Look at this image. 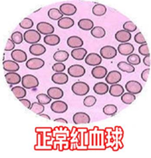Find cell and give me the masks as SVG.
Listing matches in <instances>:
<instances>
[{
  "label": "cell",
  "mask_w": 151,
  "mask_h": 158,
  "mask_svg": "<svg viewBox=\"0 0 151 158\" xmlns=\"http://www.w3.org/2000/svg\"><path fill=\"white\" fill-rule=\"evenodd\" d=\"M22 86L26 89H34L36 88L39 85V81L36 77L33 75H26L24 76L22 79Z\"/></svg>",
  "instance_id": "cell-1"
},
{
  "label": "cell",
  "mask_w": 151,
  "mask_h": 158,
  "mask_svg": "<svg viewBox=\"0 0 151 158\" xmlns=\"http://www.w3.org/2000/svg\"><path fill=\"white\" fill-rule=\"evenodd\" d=\"M72 91L76 95H85L90 91V86L85 82H76L72 85Z\"/></svg>",
  "instance_id": "cell-2"
},
{
  "label": "cell",
  "mask_w": 151,
  "mask_h": 158,
  "mask_svg": "<svg viewBox=\"0 0 151 158\" xmlns=\"http://www.w3.org/2000/svg\"><path fill=\"white\" fill-rule=\"evenodd\" d=\"M23 35H24V40L30 45L37 44L41 40V34H39L37 30H34V29L26 30Z\"/></svg>",
  "instance_id": "cell-3"
},
{
  "label": "cell",
  "mask_w": 151,
  "mask_h": 158,
  "mask_svg": "<svg viewBox=\"0 0 151 158\" xmlns=\"http://www.w3.org/2000/svg\"><path fill=\"white\" fill-rule=\"evenodd\" d=\"M100 54H101L100 56H101V58L112 59L117 56L118 51L116 50V48L111 46H105L100 50Z\"/></svg>",
  "instance_id": "cell-4"
},
{
  "label": "cell",
  "mask_w": 151,
  "mask_h": 158,
  "mask_svg": "<svg viewBox=\"0 0 151 158\" xmlns=\"http://www.w3.org/2000/svg\"><path fill=\"white\" fill-rule=\"evenodd\" d=\"M126 89L129 93L133 94V95H137L142 91V85L139 82L134 81V80H130L126 84Z\"/></svg>",
  "instance_id": "cell-5"
},
{
  "label": "cell",
  "mask_w": 151,
  "mask_h": 158,
  "mask_svg": "<svg viewBox=\"0 0 151 158\" xmlns=\"http://www.w3.org/2000/svg\"><path fill=\"white\" fill-rule=\"evenodd\" d=\"M85 68L81 64H73L68 68V74L73 77H81L85 75Z\"/></svg>",
  "instance_id": "cell-6"
},
{
  "label": "cell",
  "mask_w": 151,
  "mask_h": 158,
  "mask_svg": "<svg viewBox=\"0 0 151 158\" xmlns=\"http://www.w3.org/2000/svg\"><path fill=\"white\" fill-rule=\"evenodd\" d=\"M36 30L39 32V34L48 35H52L54 32V28L51 24L47 22H40L36 26Z\"/></svg>",
  "instance_id": "cell-7"
},
{
  "label": "cell",
  "mask_w": 151,
  "mask_h": 158,
  "mask_svg": "<svg viewBox=\"0 0 151 158\" xmlns=\"http://www.w3.org/2000/svg\"><path fill=\"white\" fill-rule=\"evenodd\" d=\"M45 64L46 63L43 59L38 58V57H34V58L27 60L26 63V65L30 70H38V69L42 68L45 65Z\"/></svg>",
  "instance_id": "cell-8"
},
{
  "label": "cell",
  "mask_w": 151,
  "mask_h": 158,
  "mask_svg": "<svg viewBox=\"0 0 151 158\" xmlns=\"http://www.w3.org/2000/svg\"><path fill=\"white\" fill-rule=\"evenodd\" d=\"M60 12L62 13V16H74L77 11V8L74 5L70 4V3H65L61 5L60 8H59Z\"/></svg>",
  "instance_id": "cell-9"
},
{
  "label": "cell",
  "mask_w": 151,
  "mask_h": 158,
  "mask_svg": "<svg viewBox=\"0 0 151 158\" xmlns=\"http://www.w3.org/2000/svg\"><path fill=\"white\" fill-rule=\"evenodd\" d=\"M74 123L76 125H82V124H89L91 121V118L88 114L83 112H78L73 117Z\"/></svg>",
  "instance_id": "cell-10"
},
{
  "label": "cell",
  "mask_w": 151,
  "mask_h": 158,
  "mask_svg": "<svg viewBox=\"0 0 151 158\" xmlns=\"http://www.w3.org/2000/svg\"><path fill=\"white\" fill-rule=\"evenodd\" d=\"M11 57L13 61L16 63H23L27 60V55L24 50L21 49H15L11 53Z\"/></svg>",
  "instance_id": "cell-11"
},
{
  "label": "cell",
  "mask_w": 151,
  "mask_h": 158,
  "mask_svg": "<svg viewBox=\"0 0 151 158\" xmlns=\"http://www.w3.org/2000/svg\"><path fill=\"white\" fill-rule=\"evenodd\" d=\"M85 63L91 66H97L99 64H101L102 58L100 55L96 54V53H91L89 55H87V56H85Z\"/></svg>",
  "instance_id": "cell-12"
},
{
  "label": "cell",
  "mask_w": 151,
  "mask_h": 158,
  "mask_svg": "<svg viewBox=\"0 0 151 158\" xmlns=\"http://www.w3.org/2000/svg\"><path fill=\"white\" fill-rule=\"evenodd\" d=\"M51 110L57 114H62L68 110V105L63 101H54L51 104Z\"/></svg>",
  "instance_id": "cell-13"
},
{
  "label": "cell",
  "mask_w": 151,
  "mask_h": 158,
  "mask_svg": "<svg viewBox=\"0 0 151 158\" xmlns=\"http://www.w3.org/2000/svg\"><path fill=\"white\" fill-rule=\"evenodd\" d=\"M121 74L118 71H110L107 74L105 77L106 82L109 85H114V84H118L121 80Z\"/></svg>",
  "instance_id": "cell-14"
},
{
  "label": "cell",
  "mask_w": 151,
  "mask_h": 158,
  "mask_svg": "<svg viewBox=\"0 0 151 158\" xmlns=\"http://www.w3.org/2000/svg\"><path fill=\"white\" fill-rule=\"evenodd\" d=\"M108 74L107 68L102 65H97L94 66V68L91 70V76L95 79H102L105 77Z\"/></svg>",
  "instance_id": "cell-15"
},
{
  "label": "cell",
  "mask_w": 151,
  "mask_h": 158,
  "mask_svg": "<svg viewBox=\"0 0 151 158\" xmlns=\"http://www.w3.org/2000/svg\"><path fill=\"white\" fill-rule=\"evenodd\" d=\"M117 51L120 54H121L122 56H129V55L133 54L134 47L130 43H123V44H120L119 45Z\"/></svg>",
  "instance_id": "cell-16"
},
{
  "label": "cell",
  "mask_w": 151,
  "mask_h": 158,
  "mask_svg": "<svg viewBox=\"0 0 151 158\" xmlns=\"http://www.w3.org/2000/svg\"><path fill=\"white\" fill-rule=\"evenodd\" d=\"M47 95L51 98V99H54V100H59L62 96H63V91L61 89L60 87H50L47 90Z\"/></svg>",
  "instance_id": "cell-17"
},
{
  "label": "cell",
  "mask_w": 151,
  "mask_h": 158,
  "mask_svg": "<svg viewBox=\"0 0 151 158\" xmlns=\"http://www.w3.org/2000/svg\"><path fill=\"white\" fill-rule=\"evenodd\" d=\"M115 38L118 42H120L121 44L128 43L131 39V35H130V33L122 29V30H120L115 34Z\"/></svg>",
  "instance_id": "cell-18"
},
{
  "label": "cell",
  "mask_w": 151,
  "mask_h": 158,
  "mask_svg": "<svg viewBox=\"0 0 151 158\" xmlns=\"http://www.w3.org/2000/svg\"><path fill=\"white\" fill-rule=\"evenodd\" d=\"M6 80L7 82V84L13 85H17L21 82V77L19 74L15 73V72H8L5 75Z\"/></svg>",
  "instance_id": "cell-19"
},
{
  "label": "cell",
  "mask_w": 151,
  "mask_h": 158,
  "mask_svg": "<svg viewBox=\"0 0 151 158\" xmlns=\"http://www.w3.org/2000/svg\"><path fill=\"white\" fill-rule=\"evenodd\" d=\"M67 45H68V47L75 49V48H81L83 46V41L79 36L72 35L67 39Z\"/></svg>",
  "instance_id": "cell-20"
},
{
  "label": "cell",
  "mask_w": 151,
  "mask_h": 158,
  "mask_svg": "<svg viewBox=\"0 0 151 158\" xmlns=\"http://www.w3.org/2000/svg\"><path fill=\"white\" fill-rule=\"evenodd\" d=\"M68 80V75L65 73H55L52 76V81L57 85H65Z\"/></svg>",
  "instance_id": "cell-21"
},
{
  "label": "cell",
  "mask_w": 151,
  "mask_h": 158,
  "mask_svg": "<svg viewBox=\"0 0 151 158\" xmlns=\"http://www.w3.org/2000/svg\"><path fill=\"white\" fill-rule=\"evenodd\" d=\"M46 48L41 45V44H34L32 45L30 48H29V52L30 54H32L33 56H42L46 53Z\"/></svg>",
  "instance_id": "cell-22"
},
{
  "label": "cell",
  "mask_w": 151,
  "mask_h": 158,
  "mask_svg": "<svg viewBox=\"0 0 151 158\" xmlns=\"http://www.w3.org/2000/svg\"><path fill=\"white\" fill-rule=\"evenodd\" d=\"M125 89L124 87L119 85V84H114V85H111L109 89V95L111 96H114V97H119L121 96L122 94L124 93Z\"/></svg>",
  "instance_id": "cell-23"
},
{
  "label": "cell",
  "mask_w": 151,
  "mask_h": 158,
  "mask_svg": "<svg viewBox=\"0 0 151 158\" xmlns=\"http://www.w3.org/2000/svg\"><path fill=\"white\" fill-rule=\"evenodd\" d=\"M93 91L97 95H105V94H107L109 92V85L107 84H105V83H102V82L97 83L93 86Z\"/></svg>",
  "instance_id": "cell-24"
},
{
  "label": "cell",
  "mask_w": 151,
  "mask_h": 158,
  "mask_svg": "<svg viewBox=\"0 0 151 158\" xmlns=\"http://www.w3.org/2000/svg\"><path fill=\"white\" fill-rule=\"evenodd\" d=\"M3 67L5 71L8 72H17L19 70V64L13 60H6L3 63Z\"/></svg>",
  "instance_id": "cell-25"
},
{
  "label": "cell",
  "mask_w": 151,
  "mask_h": 158,
  "mask_svg": "<svg viewBox=\"0 0 151 158\" xmlns=\"http://www.w3.org/2000/svg\"><path fill=\"white\" fill-rule=\"evenodd\" d=\"M71 55H72L73 58L75 60H82L85 58V56L87 55V50L81 48H75V49L72 50Z\"/></svg>",
  "instance_id": "cell-26"
},
{
  "label": "cell",
  "mask_w": 151,
  "mask_h": 158,
  "mask_svg": "<svg viewBox=\"0 0 151 158\" xmlns=\"http://www.w3.org/2000/svg\"><path fill=\"white\" fill-rule=\"evenodd\" d=\"M61 39L58 35H48L44 37V42L48 46H57L60 43Z\"/></svg>",
  "instance_id": "cell-27"
},
{
  "label": "cell",
  "mask_w": 151,
  "mask_h": 158,
  "mask_svg": "<svg viewBox=\"0 0 151 158\" xmlns=\"http://www.w3.org/2000/svg\"><path fill=\"white\" fill-rule=\"evenodd\" d=\"M74 25V21L70 17H62L58 20V27L62 29H68L73 27Z\"/></svg>",
  "instance_id": "cell-28"
},
{
  "label": "cell",
  "mask_w": 151,
  "mask_h": 158,
  "mask_svg": "<svg viewBox=\"0 0 151 158\" xmlns=\"http://www.w3.org/2000/svg\"><path fill=\"white\" fill-rule=\"evenodd\" d=\"M78 27L81 30L89 31V30H91L93 28V21H91V19H87V18L81 19L78 22Z\"/></svg>",
  "instance_id": "cell-29"
},
{
  "label": "cell",
  "mask_w": 151,
  "mask_h": 158,
  "mask_svg": "<svg viewBox=\"0 0 151 158\" xmlns=\"http://www.w3.org/2000/svg\"><path fill=\"white\" fill-rule=\"evenodd\" d=\"M68 57H69V54L65 50H59V51L55 52L54 55V59L59 63H62V62L66 61L68 59Z\"/></svg>",
  "instance_id": "cell-30"
},
{
  "label": "cell",
  "mask_w": 151,
  "mask_h": 158,
  "mask_svg": "<svg viewBox=\"0 0 151 158\" xmlns=\"http://www.w3.org/2000/svg\"><path fill=\"white\" fill-rule=\"evenodd\" d=\"M107 12V8L104 5L101 4H96L93 7H92V13L94 16H104Z\"/></svg>",
  "instance_id": "cell-31"
},
{
  "label": "cell",
  "mask_w": 151,
  "mask_h": 158,
  "mask_svg": "<svg viewBox=\"0 0 151 158\" xmlns=\"http://www.w3.org/2000/svg\"><path fill=\"white\" fill-rule=\"evenodd\" d=\"M91 35L95 38H102L106 35L105 29L101 27H94L91 30Z\"/></svg>",
  "instance_id": "cell-32"
},
{
  "label": "cell",
  "mask_w": 151,
  "mask_h": 158,
  "mask_svg": "<svg viewBox=\"0 0 151 158\" xmlns=\"http://www.w3.org/2000/svg\"><path fill=\"white\" fill-rule=\"evenodd\" d=\"M11 90H12V92L15 95V97L18 98V99L24 98L26 95V88H24L23 86H14V87H12Z\"/></svg>",
  "instance_id": "cell-33"
},
{
  "label": "cell",
  "mask_w": 151,
  "mask_h": 158,
  "mask_svg": "<svg viewBox=\"0 0 151 158\" xmlns=\"http://www.w3.org/2000/svg\"><path fill=\"white\" fill-rule=\"evenodd\" d=\"M118 68L126 73H133L135 71V67L127 62H120L118 64Z\"/></svg>",
  "instance_id": "cell-34"
},
{
  "label": "cell",
  "mask_w": 151,
  "mask_h": 158,
  "mask_svg": "<svg viewBox=\"0 0 151 158\" xmlns=\"http://www.w3.org/2000/svg\"><path fill=\"white\" fill-rule=\"evenodd\" d=\"M136 100V96L130 93H123L121 95V101L126 105H130Z\"/></svg>",
  "instance_id": "cell-35"
},
{
  "label": "cell",
  "mask_w": 151,
  "mask_h": 158,
  "mask_svg": "<svg viewBox=\"0 0 151 158\" xmlns=\"http://www.w3.org/2000/svg\"><path fill=\"white\" fill-rule=\"evenodd\" d=\"M103 113L106 115H109V116H112L114 114H116L118 108L115 105H106L105 106L103 107Z\"/></svg>",
  "instance_id": "cell-36"
},
{
  "label": "cell",
  "mask_w": 151,
  "mask_h": 158,
  "mask_svg": "<svg viewBox=\"0 0 151 158\" xmlns=\"http://www.w3.org/2000/svg\"><path fill=\"white\" fill-rule=\"evenodd\" d=\"M48 16H49V18L53 19V20H60L62 17H63L60 10L57 8H51L48 11Z\"/></svg>",
  "instance_id": "cell-37"
},
{
  "label": "cell",
  "mask_w": 151,
  "mask_h": 158,
  "mask_svg": "<svg viewBox=\"0 0 151 158\" xmlns=\"http://www.w3.org/2000/svg\"><path fill=\"white\" fill-rule=\"evenodd\" d=\"M10 39L15 43V45H20L24 40V35L21 32L15 31L12 34Z\"/></svg>",
  "instance_id": "cell-38"
},
{
  "label": "cell",
  "mask_w": 151,
  "mask_h": 158,
  "mask_svg": "<svg viewBox=\"0 0 151 158\" xmlns=\"http://www.w3.org/2000/svg\"><path fill=\"white\" fill-rule=\"evenodd\" d=\"M31 110L33 111L34 114H42L44 111H45V106L44 105H41L40 103H36V102H34V103H33V104H31Z\"/></svg>",
  "instance_id": "cell-39"
},
{
  "label": "cell",
  "mask_w": 151,
  "mask_h": 158,
  "mask_svg": "<svg viewBox=\"0 0 151 158\" xmlns=\"http://www.w3.org/2000/svg\"><path fill=\"white\" fill-rule=\"evenodd\" d=\"M127 60H128V63L132 64V65H137L141 62L140 57L137 54H131V55L128 56Z\"/></svg>",
  "instance_id": "cell-40"
},
{
  "label": "cell",
  "mask_w": 151,
  "mask_h": 158,
  "mask_svg": "<svg viewBox=\"0 0 151 158\" xmlns=\"http://www.w3.org/2000/svg\"><path fill=\"white\" fill-rule=\"evenodd\" d=\"M19 26H20V27H21V28H23V29L29 30V29H31V28L33 27V26H34V22H33V20H32V19L28 18V17H26V18L23 19V21H21V22H20Z\"/></svg>",
  "instance_id": "cell-41"
},
{
  "label": "cell",
  "mask_w": 151,
  "mask_h": 158,
  "mask_svg": "<svg viewBox=\"0 0 151 158\" xmlns=\"http://www.w3.org/2000/svg\"><path fill=\"white\" fill-rule=\"evenodd\" d=\"M36 98H37V101L38 103H40L41 105H48L51 103V98L46 94H39V95H36Z\"/></svg>",
  "instance_id": "cell-42"
},
{
  "label": "cell",
  "mask_w": 151,
  "mask_h": 158,
  "mask_svg": "<svg viewBox=\"0 0 151 158\" xmlns=\"http://www.w3.org/2000/svg\"><path fill=\"white\" fill-rule=\"evenodd\" d=\"M96 97H94L93 95H88L84 98L83 100V105L86 106V107H91L93 106L95 104H96Z\"/></svg>",
  "instance_id": "cell-43"
},
{
  "label": "cell",
  "mask_w": 151,
  "mask_h": 158,
  "mask_svg": "<svg viewBox=\"0 0 151 158\" xmlns=\"http://www.w3.org/2000/svg\"><path fill=\"white\" fill-rule=\"evenodd\" d=\"M123 30L129 32V33L136 31L137 26L133 22H131V21H127L126 23L123 24Z\"/></svg>",
  "instance_id": "cell-44"
},
{
  "label": "cell",
  "mask_w": 151,
  "mask_h": 158,
  "mask_svg": "<svg viewBox=\"0 0 151 158\" xmlns=\"http://www.w3.org/2000/svg\"><path fill=\"white\" fill-rule=\"evenodd\" d=\"M52 69L54 72H56V73H62L65 70V64L62 63L57 62V63H55L52 66Z\"/></svg>",
  "instance_id": "cell-45"
},
{
  "label": "cell",
  "mask_w": 151,
  "mask_h": 158,
  "mask_svg": "<svg viewBox=\"0 0 151 158\" xmlns=\"http://www.w3.org/2000/svg\"><path fill=\"white\" fill-rule=\"evenodd\" d=\"M138 52L140 55L146 56H149L150 52H149V49L147 44H144V45H141L139 48H138Z\"/></svg>",
  "instance_id": "cell-46"
},
{
  "label": "cell",
  "mask_w": 151,
  "mask_h": 158,
  "mask_svg": "<svg viewBox=\"0 0 151 158\" xmlns=\"http://www.w3.org/2000/svg\"><path fill=\"white\" fill-rule=\"evenodd\" d=\"M134 39H135V42L137 43V44H140V45L147 44V42H146L145 38H144V36L142 35V33H141V32H138L137 34H136Z\"/></svg>",
  "instance_id": "cell-47"
},
{
  "label": "cell",
  "mask_w": 151,
  "mask_h": 158,
  "mask_svg": "<svg viewBox=\"0 0 151 158\" xmlns=\"http://www.w3.org/2000/svg\"><path fill=\"white\" fill-rule=\"evenodd\" d=\"M14 48H15V43L11 39H7L6 44V48H5V51H6V52L13 51Z\"/></svg>",
  "instance_id": "cell-48"
},
{
  "label": "cell",
  "mask_w": 151,
  "mask_h": 158,
  "mask_svg": "<svg viewBox=\"0 0 151 158\" xmlns=\"http://www.w3.org/2000/svg\"><path fill=\"white\" fill-rule=\"evenodd\" d=\"M149 74H150V69H149V68L145 69V70L141 73V79H142L144 82H147L149 77Z\"/></svg>",
  "instance_id": "cell-49"
},
{
  "label": "cell",
  "mask_w": 151,
  "mask_h": 158,
  "mask_svg": "<svg viewBox=\"0 0 151 158\" xmlns=\"http://www.w3.org/2000/svg\"><path fill=\"white\" fill-rule=\"evenodd\" d=\"M19 101L26 107V108H28V109H30L31 108V102L28 100V99H25V98H21V99H19Z\"/></svg>",
  "instance_id": "cell-50"
},
{
  "label": "cell",
  "mask_w": 151,
  "mask_h": 158,
  "mask_svg": "<svg viewBox=\"0 0 151 158\" xmlns=\"http://www.w3.org/2000/svg\"><path fill=\"white\" fill-rule=\"evenodd\" d=\"M143 63L147 66H150V56H146L143 58Z\"/></svg>",
  "instance_id": "cell-51"
},
{
  "label": "cell",
  "mask_w": 151,
  "mask_h": 158,
  "mask_svg": "<svg viewBox=\"0 0 151 158\" xmlns=\"http://www.w3.org/2000/svg\"><path fill=\"white\" fill-rule=\"evenodd\" d=\"M54 122H56V123H64V124H67L68 122H67V120H65V119H63V118H58V119H55L54 120Z\"/></svg>",
  "instance_id": "cell-52"
},
{
  "label": "cell",
  "mask_w": 151,
  "mask_h": 158,
  "mask_svg": "<svg viewBox=\"0 0 151 158\" xmlns=\"http://www.w3.org/2000/svg\"><path fill=\"white\" fill-rule=\"evenodd\" d=\"M39 115H40L41 117H45V118H46V119L50 120V116H48L47 114H43V113H42V114H40Z\"/></svg>",
  "instance_id": "cell-53"
}]
</instances>
